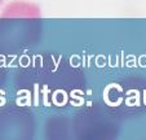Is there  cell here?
Listing matches in <instances>:
<instances>
[{"label":"cell","mask_w":146,"mask_h":140,"mask_svg":"<svg viewBox=\"0 0 146 140\" xmlns=\"http://www.w3.org/2000/svg\"><path fill=\"white\" fill-rule=\"evenodd\" d=\"M41 11L35 3L26 0H14L1 11L0 19H39Z\"/></svg>","instance_id":"1"},{"label":"cell","mask_w":146,"mask_h":140,"mask_svg":"<svg viewBox=\"0 0 146 140\" xmlns=\"http://www.w3.org/2000/svg\"><path fill=\"white\" fill-rule=\"evenodd\" d=\"M3 1H4V0H0V4H1V3H3Z\"/></svg>","instance_id":"2"}]
</instances>
